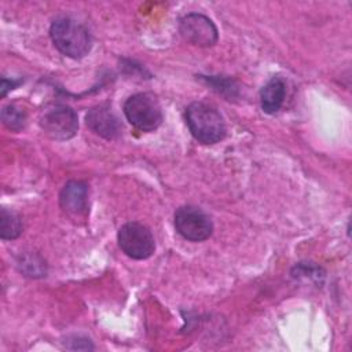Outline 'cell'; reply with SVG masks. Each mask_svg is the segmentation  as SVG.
<instances>
[{
    "label": "cell",
    "mask_w": 352,
    "mask_h": 352,
    "mask_svg": "<svg viewBox=\"0 0 352 352\" xmlns=\"http://www.w3.org/2000/svg\"><path fill=\"white\" fill-rule=\"evenodd\" d=\"M50 36L56 50L73 59L84 58L92 48L89 30L82 23L69 16L54 19L50 28Z\"/></svg>",
    "instance_id": "6da1fadb"
},
{
    "label": "cell",
    "mask_w": 352,
    "mask_h": 352,
    "mask_svg": "<svg viewBox=\"0 0 352 352\" xmlns=\"http://www.w3.org/2000/svg\"><path fill=\"white\" fill-rule=\"evenodd\" d=\"M191 135L204 144H214L226 136V122L219 110L206 102H192L186 109Z\"/></svg>",
    "instance_id": "7a4b0ae2"
},
{
    "label": "cell",
    "mask_w": 352,
    "mask_h": 352,
    "mask_svg": "<svg viewBox=\"0 0 352 352\" xmlns=\"http://www.w3.org/2000/svg\"><path fill=\"white\" fill-rule=\"evenodd\" d=\"M124 114L129 124L143 132H151L162 122L161 104L151 92H139L129 96L124 103Z\"/></svg>",
    "instance_id": "3957f363"
},
{
    "label": "cell",
    "mask_w": 352,
    "mask_h": 352,
    "mask_svg": "<svg viewBox=\"0 0 352 352\" xmlns=\"http://www.w3.org/2000/svg\"><path fill=\"white\" fill-rule=\"evenodd\" d=\"M118 246L131 258L146 260L153 256L155 242L151 231L138 221H129L118 230Z\"/></svg>",
    "instance_id": "277c9868"
},
{
    "label": "cell",
    "mask_w": 352,
    "mask_h": 352,
    "mask_svg": "<svg viewBox=\"0 0 352 352\" xmlns=\"http://www.w3.org/2000/svg\"><path fill=\"white\" fill-rule=\"evenodd\" d=\"M175 228L184 239L201 242L212 235L213 223L202 209L186 205L175 212Z\"/></svg>",
    "instance_id": "5b68a950"
},
{
    "label": "cell",
    "mask_w": 352,
    "mask_h": 352,
    "mask_svg": "<svg viewBox=\"0 0 352 352\" xmlns=\"http://www.w3.org/2000/svg\"><path fill=\"white\" fill-rule=\"evenodd\" d=\"M43 132L54 140L72 139L78 129L76 111L69 106H55L44 111L40 118Z\"/></svg>",
    "instance_id": "8992f818"
},
{
    "label": "cell",
    "mask_w": 352,
    "mask_h": 352,
    "mask_svg": "<svg viewBox=\"0 0 352 352\" xmlns=\"http://www.w3.org/2000/svg\"><path fill=\"white\" fill-rule=\"evenodd\" d=\"M182 37L197 47H212L219 38V32L212 19L199 12H190L179 22Z\"/></svg>",
    "instance_id": "52a82bcc"
},
{
    "label": "cell",
    "mask_w": 352,
    "mask_h": 352,
    "mask_svg": "<svg viewBox=\"0 0 352 352\" xmlns=\"http://www.w3.org/2000/svg\"><path fill=\"white\" fill-rule=\"evenodd\" d=\"M85 121L92 132L107 140L117 139L122 129L120 120L109 104H99L89 109L85 116Z\"/></svg>",
    "instance_id": "ba28073f"
},
{
    "label": "cell",
    "mask_w": 352,
    "mask_h": 352,
    "mask_svg": "<svg viewBox=\"0 0 352 352\" xmlns=\"http://www.w3.org/2000/svg\"><path fill=\"white\" fill-rule=\"evenodd\" d=\"M59 204L63 212L72 217L84 216L88 212V187L84 182L70 180L67 182L60 194Z\"/></svg>",
    "instance_id": "9c48e42d"
},
{
    "label": "cell",
    "mask_w": 352,
    "mask_h": 352,
    "mask_svg": "<svg viewBox=\"0 0 352 352\" xmlns=\"http://www.w3.org/2000/svg\"><path fill=\"white\" fill-rule=\"evenodd\" d=\"M286 96V85L285 81L280 77H272L260 92V102L261 109L267 114L276 113L285 100Z\"/></svg>",
    "instance_id": "30bf717a"
},
{
    "label": "cell",
    "mask_w": 352,
    "mask_h": 352,
    "mask_svg": "<svg viewBox=\"0 0 352 352\" xmlns=\"http://www.w3.org/2000/svg\"><path fill=\"white\" fill-rule=\"evenodd\" d=\"M18 270L29 278H43L47 274L45 261L36 253L21 254L16 261Z\"/></svg>",
    "instance_id": "8fae6325"
},
{
    "label": "cell",
    "mask_w": 352,
    "mask_h": 352,
    "mask_svg": "<svg viewBox=\"0 0 352 352\" xmlns=\"http://www.w3.org/2000/svg\"><path fill=\"white\" fill-rule=\"evenodd\" d=\"M22 232V221L21 217L14 213L12 210H8L3 208L0 210V236L1 239H15Z\"/></svg>",
    "instance_id": "7c38bea8"
},
{
    "label": "cell",
    "mask_w": 352,
    "mask_h": 352,
    "mask_svg": "<svg viewBox=\"0 0 352 352\" xmlns=\"http://www.w3.org/2000/svg\"><path fill=\"white\" fill-rule=\"evenodd\" d=\"M3 124L11 131H21L26 124V113L16 104H8L1 110Z\"/></svg>",
    "instance_id": "4fadbf2b"
},
{
    "label": "cell",
    "mask_w": 352,
    "mask_h": 352,
    "mask_svg": "<svg viewBox=\"0 0 352 352\" xmlns=\"http://www.w3.org/2000/svg\"><path fill=\"white\" fill-rule=\"evenodd\" d=\"M206 81L219 92H228L232 96V92L236 91V87L234 85V81L230 78H221V77H209Z\"/></svg>",
    "instance_id": "5bb4252c"
},
{
    "label": "cell",
    "mask_w": 352,
    "mask_h": 352,
    "mask_svg": "<svg viewBox=\"0 0 352 352\" xmlns=\"http://www.w3.org/2000/svg\"><path fill=\"white\" fill-rule=\"evenodd\" d=\"M21 81H15V80H7V78H3L1 80V98H4L7 95V92L10 89H14Z\"/></svg>",
    "instance_id": "9a60e30c"
}]
</instances>
